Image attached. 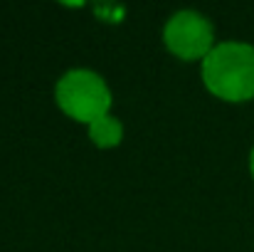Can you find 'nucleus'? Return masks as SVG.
<instances>
[{
    "label": "nucleus",
    "mask_w": 254,
    "mask_h": 252,
    "mask_svg": "<svg viewBox=\"0 0 254 252\" xmlns=\"http://www.w3.org/2000/svg\"><path fill=\"white\" fill-rule=\"evenodd\" d=\"M121 134H124L121 121L114 119V116H109V114H104V116H99L96 121L89 124V136H91L94 144L101 146V149L116 146V144L121 141Z\"/></svg>",
    "instance_id": "20e7f679"
},
{
    "label": "nucleus",
    "mask_w": 254,
    "mask_h": 252,
    "mask_svg": "<svg viewBox=\"0 0 254 252\" xmlns=\"http://www.w3.org/2000/svg\"><path fill=\"white\" fill-rule=\"evenodd\" d=\"M57 104L77 121H96L111 106V91L106 82L91 70H69L57 82Z\"/></svg>",
    "instance_id": "f03ea898"
},
{
    "label": "nucleus",
    "mask_w": 254,
    "mask_h": 252,
    "mask_svg": "<svg viewBox=\"0 0 254 252\" xmlns=\"http://www.w3.org/2000/svg\"><path fill=\"white\" fill-rule=\"evenodd\" d=\"M205 86L230 101L254 96V45L220 42L202 57Z\"/></svg>",
    "instance_id": "f257e3e1"
},
{
    "label": "nucleus",
    "mask_w": 254,
    "mask_h": 252,
    "mask_svg": "<svg viewBox=\"0 0 254 252\" xmlns=\"http://www.w3.org/2000/svg\"><path fill=\"white\" fill-rule=\"evenodd\" d=\"M250 166H252V175H254V149H252V154H250Z\"/></svg>",
    "instance_id": "39448f33"
},
{
    "label": "nucleus",
    "mask_w": 254,
    "mask_h": 252,
    "mask_svg": "<svg viewBox=\"0 0 254 252\" xmlns=\"http://www.w3.org/2000/svg\"><path fill=\"white\" fill-rule=\"evenodd\" d=\"M163 40L170 52L183 60L205 57L212 50V25L197 10H178L163 27Z\"/></svg>",
    "instance_id": "7ed1b4c3"
}]
</instances>
